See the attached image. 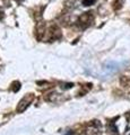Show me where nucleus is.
I'll list each match as a JSON object with an SVG mask.
<instances>
[{
	"mask_svg": "<svg viewBox=\"0 0 130 135\" xmlns=\"http://www.w3.org/2000/svg\"><path fill=\"white\" fill-rule=\"evenodd\" d=\"M33 100H34V95H33V93H28L27 96H25V97L20 100L19 105L17 106V111H18V113L24 111L26 108L30 106V104H32Z\"/></svg>",
	"mask_w": 130,
	"mask_h": 135,
	"instance_id": "obj_1",
	"label": "nucleus"
},
{
	"mask_svg": "<svg viewBox=\"0 0 130 135\" xmlns=\"http://www.w3.org/2000/svg\"><path fill=\"white\" fill-rule=\"evenodd\" d=\"M108 129L110 132H112V133H114V134H118V128L115 127L113 122H110V123L108 124Z\"/></svg>",
	"mask_w": 130,
	"mask_h": 135,
	"instance_id": "obj_2",
	"label": "nucleus"
},
{
	"mask_svg": "<svg viewBox=\"0 0 130 135\" xmlns=\"http://www.w3.org/2000/svg\"><path fill=\"white\" fill-rule=\"evenodd\" d=\"M96 0H83V5L84 6H92L95 4Z\"/></svg>",
	"mask_w": 130,
	"mask_h": 135,
	"instance_id": "obj_3",
	"label": "nucleus"
},
{
	"mask_svg": "<svg viewBox=\"0 0 130 135\" xmlns=\"http://www.w3.org/2000/svg\"><path fill=\"white\" fill-rule=\"evenodd\" d=\"M72 86H74L72 83H62V85H60V88L62 90H67V89H70Z\"/></svg>",
	"mask_w": 130,
	"mask_h": 135,
	"instance_id": "obj_4",
	"label": "nucleus"
},
{
	"mask_svg": "<svg viewBox=\"0 0 130 135\" xmlns=\"http://www.w3.org/2000/svg\"><path fill=\"white\" fill-rule=\"evenodd\" d=\"M67 135H74V133H72V132L70 131V132H68V133H67Z\"/></svg>",
	"mask_w": 130,
	"mask_h": 135,
	"instance_id": "obj_5",
	"label": "nucleus"
}]
</instances>
